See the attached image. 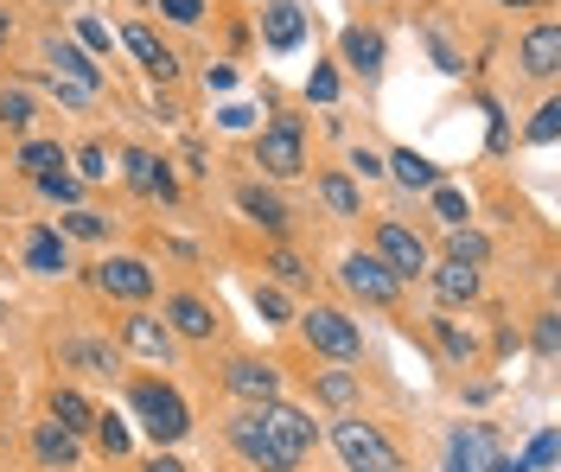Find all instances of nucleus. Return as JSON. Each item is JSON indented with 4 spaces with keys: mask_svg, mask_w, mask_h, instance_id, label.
<instances>
[{
    "mask_svg": "<svg viewBox=\"0 0 561 472\" xmlns=\"http://www.w3.org/2000/svg\"><path fill=\"white\" fill-rule=\"evenodd\" d=\"M128 415L140 422V435L153 440V447H179V440L192 435V408H185V396L167 377H135L128 383Z\"/></svg>",
    "mask_w": 561,
    "mask_h": 472,
    "instance_id": "f257e3e1",
    "label": "nucleus"
},
{
    "mask_svg": "<svg viewBox=\"0 0 561 472\" xmlns=\"http://www.w3.org/2000/svg\"><path fill=\"white\" fill-rule=\"evenodd\" d=\"M332 447H339L345 472H402V447L364 415H339L332 422Z\"/></svg>",
    "mask_w": 561,
    "mask_h": 472,
    "instance_id": "f03ea898",
    "label": "nucleus"
},
{
    "mask_svg": "<svg viewBox=\"0 0 561 472\" xmlns=\"http://www.w3.org/2000/svg\"><path fill=\"white\" fill-rule=\"evenodd\" d=\"M294 326H300V338L313 345L319 358H332V364H357L364 358V326L351 320L345 307H307V313H294Z\"/></svg>",
    "mask_w": 561,
    "mask_h": 472,
    "instance_id": "7ed1b4c3",
    "label": "nucleus"
},
{
    "mask_svg": "<svg viewBox=\"0 0 561 472\" xmlns=\"http://www.w3.org/2000/svg\"><path fill=\"white\" fill-rule=\"evenodd\" d=\"M255 166L268 180H300L307 173V122L300 115H275L262 135H255Z\"/></svg>",
    "mask_w": 561,
    "mask_h": 472,
    "instance_id": "20e7f679",
    "label": "nucleus"
},
{
    "mask_svg": "<svg viewBox=\"0 0 561 472\" xmlns=\"http://www.w3.org/2000/svg\"><path fill=\"white\" fill-rule=\"evenodd\" d=\"M90 288L108 293V300H128V307H147V300L160 293V268H153L147 255H103V262L90 268Z\"/></svg>",
    "mask_w": 561,
    "mask_h": 472,
    "instance_id": "39448f33",
    "label": "nucleus"
},
{
    "mask_svg": "<svg viewBox=\"0 0 561 472\" xmlns=\"http://www.w3.org/2000/svg\"><path fill=\"white\" fill-rule=\"evenodd\" d=\"M370 255L383 262L396 281H427V268H434V250H427L402 218H377V243H370Z\"/></svg>",
    "mask_w": 561,
    "mask_h": 472,
    "instance_id": "423d86ee",
    "label": "nucleus"
},
{
    "mask_svg": "<svg viewBox=\"0 0 561 472\" xmlns=\"http://www.w3.org/2000/svg\"><path fill=\"white\" fill-rule=\"evenodd\" d=\"M224 440L237 447V460H243L249 472H300V460H294L268 428H262V415H255V408H243V415L224 428Z\"/></svg>",
    "mask_w": 561,
    "mask_h": 472,
    "instance_id": "0eeeda50",
    "label": "nucleus"
},
{
    "mask_svg": "<svg viewBox=\"0 0 561 472\" xmlns=\"http://www.w3.org/2000/svg\"><path fill=\"white\" fill-rule=\"evenodd\" d=\"M447 472H524V467L497 447L485 422H472V428H454V440H447Z\"/></svg>",
    "mask_w": 561,
    "mask_h": 472,
    "instance_id": "6e6552de",
    "label": "nucleus"
},
{
    "mask_svg": "<svg viewBox=\"0 0 561 472\" xmlns=\"http://www.w3.org/2000/svg\"><path fill=\"white\" fill-rule=\"evenodd\" d=\"M160 320L173 326L179 345H210V338H217V326H224V313L210 307L205 293H192V288L167 293V313H160Z\"/></svg>",
    "mask_w": 561,
    "mask_h": 472,
    "instance_id": "1a4fd4ad",
    "label": "nucleus"
},
{
    "mask_svg": "<svg viewBox=\"0 0 561 472\" xmlns=\"http://www.w3.org/2000/svg\"><path fill=\"white\" fill-rule=\"evenodd\" d=\"M224 390H230L237 402H249V408H262V402H280V364L237 352V358L224 364Z\"/></svg>",
    "mask_w": 561,
    "mask_h": 472,
    "instance_id": "9d476101",
    "label": "nucleus"
},
{
    "mask_svg": "<svg viewBox=\"0 0 561 472\" xmlns=\"http://www.w3.org/2000/svg\"><path fill=\"white\" fill-rule=\"evenodd\" d=\"M58 364L77 370V377H115L122 370V345L103 338V332H65L58 338Z\"/></svg>",
    "mask_w": 561,
    "mask_h": 472,
    "instance_id": "9b49d317",
    "label": "nucleus"
},
{
    "mask_svg": "<svg viewBox=\"0 0 561 472\" xmlns=\"http://www.w3.org/2000/svg\"><path fill=\"white\" fill-rule=\"evenodd\" d=\"M339 281H345L364 307H396V293H402V281H396L370 250H351L345 262H339Z\"/></svg>",
    "mask_w": 561,
    "mask_h": 472,
    "instance_id": "f8f14e48",
    "label": "nucleus"
},
{
    "mask_svg": "<svg viewBox=\"0 0 561 472\" xmlns=\"http://www.w3.org/2000/svg\"><path fill=\"white\" fill-rule=\"evenodd\" d=\"M115 345H122V352H135V358H147V364H167V358L179 352L173 326H167L160 313H147V307H135V313L122 320V332H115Z\"/></svg>",
    "mask_w": 561,
    "mask_h": 472,
    "instance_id": "ddd939ff",
    "label": "nucleus"
},
{
    "mask_svg": "<svg viewBox=\"0 0 561 472\" xmlns=\"http://www.w3.org/2000/svg\"><path fill=\"white\" fill-rule=\"evenodd\" d=\"M122 180H128L135 198H160V205H173V198H179L173 166H167L153 147H128V153H122Z\"/></svg>",
    "mask_w": 561,
    "mask_h": 472,
    "instance_id": "4468645a",
    "label": "nucleus"
},
{
    "mask_svg": "<svg viewBox=\"0 0 561 472\" xmlns=\"http://www.w3.org/2000/svg\"><path fill=\"white\" fill-rule=\"evenodd\" d=\"M255 415H262V428H268L294 460H307V453H313L319 428H313V415H307V408H294V402H262Z\"/></svg>",
    "mask_w": 561,
    "mask_h": 472,
    "instance_id": "2eb2a0df",
    "label": "nucleus"
},
{
    "mask_svg": "<svg viewBox=\"0 0 561 472\" xmlns=\"http://www.w3.org/2000/svg\"><path fill=\"white\" fill-rule=\"evenodd\" d=\"M20 262H26V275H38V281L70 275V243L58 237V223H33L26 243H20Z\"/></svg>",
    "mask_w": 561,
    "mask_h": 472,
    "instance_id": "dca6fc26",
    "label": "nucleus"
},
{
    "mask_svg": "<svg viewBox=\"0 0 561 472\" xmlns=\"http://www.w3.org/2000/svg\"><path fill=\"white\" fill-rule=\"evenodd\" d=\"M122 45L135 51V65L153 77V83H173V77H179V51H173L160 33H153L147 20H128V26H122Z\"/></svg>",
    "mask_w": 561,
    "mask_h": 472,
    "instance_id": "f3484780",
    "label": "nucleus"
},
{
    "mask_svg": "<svg viewBox=\"0 0 561 472\" xmlns=\"http://www.w3.org/2000/svg\"><path fill=\"white\" fill-rule=\"evenodd\" d=\"M237 211H243L255 230H268V237H287V223H294L287 198H280L275 185H262V180H243V185H237Z\"/></svg>",
    "mask_w": 561,
    "mask_h": 472,
    "instance_id": "a211bd4d",
    "label": "nucleus"
},
{
    "mask_svg": "<svg viewBox=\"0 0 561 472\" xmlns=\"http://www.w3.org/2000/svg\"><path fill=\"white\" fill-rule=\"evenodd\" d=\"M33 460L45 472H77V467H83V440L45 415V422H33Z\"/></svg>",
    "mask_w": 561,
    "mask_h": 472,
    "instance_id": "6ab92c4d",
    "label": "nucleus"
},
{
    "mask_svg": "<svg viewBox=\"0 0 561 472\" xmlns=\"http://www.w3.org/2000/svg\"><path fill=\"white\" fill-rule=\"evenodd\" d=\"M383 58H389V45H383L377 26H345V33H339V65H351L364 83L383 77Z\"/></svg>",
    "mask_w": 561,
    "mask_h": 472,
    "instance_id": "aec40b11",
    "label": "nucleus"
},
{
    "mask_svg": "<svg viewBox=\"0 0 561 472\" xmlns=\"http://www.w3.org/2000/svg\"><path fill=\"white\" fill-rule=\"evenodd\" d=\"M517 65H524L536 83H549V77H561V26L556 20H542V26H529L524 45H517Z\"/></svg>",
    "mask_w": 561,
    "mask_h": 472,
    "instance_id": "412c9836",
    "label": "nucleus"
},
{
    "mask_svg": "<svg viewBox=\"0 0 561 472\" xmlns=\"http://www.w3.org/2000/svg\"><path fill=\"white\" fill-rule=\"evenodd\" d=\"M427 288H434L440 307H472V300L485 293V275L466 268V262H434V268H427Z\"/></svg>",
    "mask_w": 561,
    "mask_h": 472,
    "instance_id": "4be33fe9",
    "label": "nucleus"
},
{
    "mask_svg": "<svg viewBox=\"0 0 561 472\" xmlns=\"http://www.w3.org/2000/svg\"><path fill=\"white\" fill-rule=\"evenodd\" d=\"M307 38V7L300 0H268L262 7V45L268 51H294Z\"/></svg>",
    "mask_w": 561,
    "mask_h": 472,
    "instance_id": "5701e85b",
    "label": "nucleus"
},
{
    "mask_svg": "<svg viewBox=\"0 0 561 472\" xmlns=\"http://www.w3.org/2000/svg\"><path fill=\"white\" fill-rule=\"evenodd\" d=\"M45 65H51L58 77H70V83L108 90V71L96 65V58H90V51H83V45H77V38H51V45H45Z\"/></svg>",
    "mask_w": 561,
    "mask_h": 472,
    "instance_id": "b1692460",
    "label": "nucleus"
},
{
    "mask_svg": "<svg viewBox=\"0 0 561 472\" xmlns=\"http://www.w3.org/2000/svg\"><path fill=\"white\" fill-rule=\"evenodd\" d=\"M45 415H51L58 428H70L77 440H83L90 428H96V408H90V396H83V390H70V383H58V390H51V402H45Z\"/></svg>",
    "mask_w": 561,
    "mask_h": 472,
    "instance_id": "393cba45",
    "label": "nucleus"
},
{
    "mask_svg": "<svg viewBox=\"0 0 561 472\" xmlns=\"http://www.w3.org/2000/svg\"><path fill=\"white\" fill-rule=\"evenodd\" d=\"M383 173L396 185H409V192H434V185H440V166H434L427 153H415V147H396L383 160Z\"/></svg>",
    "mask_w": 561,
    "mask_h": 472,
    "instance_id": "a878e982",
    "label": "nucleus"
},
{
    "mask_svg": "<svg viewBox=\"0 0 561 472\" xmlns=\"http://www.w3.org/2000/svg\"><path fill=\"white\" fill-rule=\"evenodd\" d=\"M13 166H20L26 180H45V173H65V166H70V147L45 141V135H26V141H20V153H13Z\"/></svg>",
    "mask_w": 561,
    "mask_h": 472,
    "instance_id": "bb28decb",
    "label": "nucleus"
},
{
    "mask_svg": "<svg viewBox=\"0 0 561 472\" xmlns=\"http://www.w3.org/2000/svg\"><path fill=\"white\" fill-rule=\"evenodd\" d=\"M313 192H319V205H325L332 218H357V211H364V192H357L351 173H319Z\"/></svg>",
    "mask_w": 561,
    "mask_h": 472,
    "instance_id": "cd10ccee",
    "label": "nucleus"
},
{
    "mask_svg": "<svg viewBox=\"0 0 561 472\" xmlns=\"http://www.w3.org/2000/svg\"><path fill=\"white\" fill-rule=\"evenodd\" d=\"M38 83H45V96H51L58 110H70V115H90L96 103H103V90H90V83H70V77H58V71H45Z\"/></svg>",
    "mask_w": 561,
    "mask_h": 472,
    "instance_id": "c85d7f7f",
    "label": "nucleus"
},
{
    "mask_svg": "<svg viewBox=\"0 0 561 472\" xmlns=\"http://www.w3.org/2000/svg\"><path fill=\"white\" fill-rule=\"evenodd\" d=\"M313 396L351 415V402L364 396V383H357V370H345V364H339V370H319V377H313Z\"/></svg>",
    "mask_w": 561,
    "mask_h": 472,
    "instance_id": "c756f323",
    "label": "nucleus"
},
{
    "mask_svg": "<svg viewBox=\"0 0 561 472\" xmlns=\"http://www.w3.org/2000/svg\"><path fill=\"white\" fill-rule=\"evenodd\" d=\"M108 230H115V223H108L103 211H90V205H77V211L58 218V237H65V243H108Z\"/></svg>",
    "mask_w": 561,
    "mask_h": 472,
    "instance_id": "7c9ffc66",
    "label": "nucleus"
},
{
    "mask_svg": "<svg viewBox=\"0 0 561 472\" xmlns=\"http://www.w3.org/2000/svg\"><path fill=\"white\" fill-rule=\"evenodd\" d=\"M447 262H466V268H485V262H491V237H485V230H472V223H459V230H447Z\"/></svg>",
    "mask_w": 561,
    "mask_h": 472,
    "instance_id": "2f4dec72",
    "label": "nucleus"
},
{
    "mask_svg": "<svg viewBox=\"0 0 561 472\" xmlns=\"http://www.w3.org/2000/svg\"><path fill=\"white\" fill-rule=\"evenodd\" d=\"M33 115H38L33 90H20V83H7V90H0V128H13V135L26 141V128H33Z\"/></svg>",
    "mask_w": 561,
    "mask_h": 472,
    "instance_id": "473e14b6",
    "label": "nucleus"
},
{
    "mask_svg": "<svg viewBox=\"0 0 561 472\" xmlns=\"http://www.w3.org/2000/svg\"><path fill=\"white\" fill-rule=\"evenodd\" d=\"M70 166H77L83 185H103L108 173H115V153H108V141H83L77 153H70Z\"/></svg>",
    "mask_w": 561,
    "mask_h": 472,
    "instance_id": "72a5a7b5",
    "label": "nucleus"
},
{
    "mask_svg": "<svg viewBox=\"0 0 561 472\" xmlns=\"http://www.w3.org/2000/svg\"><path fill=\"white\" fill-rule=\"evenodd\" d=\"M427 205H434V218L447 223V230H459V223L472 218V205H466V192H459V185H434V192H427Z\"/></svg>",
    "mask_w": 561,
    "mask_h": 472,
    "instance_id": "f704fd0d",
    "label": "nucleus"
},
{
    "mask_svg": "<svg viewBox=\"0 0 561 472\" xmlns=\"http://www.w3.org/2000/svg\"><path fill=\"white\" fill-rule=\"evenodd\" d=\"M434 338H440V352H447L454 364H472V358H479V338L459 326V320H434Z\"/></svg>",
    "mask_w": 561,
    "mask_h": 472,
    "instance_id": "c9c22d12",
    "label": "nucleus"
},
{
    "mask_svg": "<svg viewBox=\"0 0 561 472\" xmlns=\"http://www.w3.org/2000/svg\"><path fill=\"white\" fill-rule=\"evenodd\" d=\"M262 268L275 275L280 288H307V275H313V268H307L294 250H268V255H262Z\"/></svg>",
    "mask_w": 561,
    "mask_h": 472,
    "instance_id": "e433bc0d",
    "label": "nucleus"
},
{
    "mask_svg": "<svg viewBox=\"0 0 561 472\" xmlns=\"http://www.w3.org/2000/svg\"><path fill=\"white\" fill-rule=\"evenodd\" d=\"M33 185L51 198V205H65V211L83 205V180H77V173H45V180H33Z\"/></svg>",
    "mask_w": 561,
    "mask_h": 472,
    "instance_id": "4c0bfd02",
    "label": "nucleus"
},
{
    "mask_svg": "<svg viewBox=\"0 0 561 472\" xmlns=\"http://www.w3.org/2000/svg\"><path fill=\"white\" fill-rule=\"evenodd\" d=\"M255 313L268 320V326H294V307H287V293L275 281H255Z\"/></svg>",
    "mask_w": 561,
    "mask_h": 472,
    "instance_id": "58836bf2",
    "label": "nucleus"
},
{
    "mask_svg": "<svg viewBox=\"0 0 561 472\" xmlns=\"http://www.w3.org/2000/svg\"><path fill=\"white\" fill-rule=\"evenodd\" d=\"M524 141L529 147H556L561 141V103H542V110H536V122L524 128Z\"/></svg>",
    "mask_w": 561,
    "mask_h": 472,
    "instance_id": "ea45409f",
    "label": "nucleus"
},
{
    "mask_svg": "<svg viewBox=\"0 0 561 472\" xmlns=\"http://www.w3.org/2000/svg\"><path fill=\"white\" fill-rule=\"evenodd\" d=\"M160 7V20H173V26H205L210 0H153Z\"/></svg>",
    "mask_w": 561,
    "mask_h": 472,
    "instance_id": "a19ab883",
    "label": "nucleus"
},
{
    "mask_svg": "<svg viewBox=\"0 0 561 472\" xmlns=\"http://www.w3.org/2000/svg\"><path fill=\"white\" fill-rule=\"evenodd\" d=\"M90 435L103 440L108 460H122V453H128V428H122V415H96V428H90Z\"/></svg>",
    "mask_w": 561,
    "mask_h": 472,
    "instance_id": "79ce46f5",
    "label": "nucleus"
},
{
    "mask_svg": "<svg viewBox=\"0 0 561 472\" xmlns=\"http://www.w3.org/2000/svg\"><path fill=\"white\" fill-rule=\"evenodd\" d=\"M517 467H524V472H549V467H556V435L542 428V435L524 447V460H517Z\"/></svg>",
    "mask_w": 561,
    "mask_h": 472,
    "instance_id": "37998d69",
    "label": "nucleus"
},
{
    "mask_svg": "<svg viewBox=\"0 0 561 472\" xmlns=\"http://www.w3.org/2000/svg\"><path fill=\"white\" fill-rule=\"evenodd\" d=\"M307 96L332 110V103H339V71H332V65H313V77H307Z\"/></svg>",
    "mask_w": 561,
    "mask_h": 472,
    "instance_id": "c03bdc74",
    "label": "nucleus"
},
{
    "mask_svg": "<svg viewBox=\"0 0 561 472\" xmlns=\"http://www.w3.org/2000/svg\"><path fill=\"white\" fill-rule=\"evenodd\" d=\"M536 352H542V358H556V352H561V313H556V307H549V313H536Z\"/></svg>",
    "mask_w": 561,
    "mask_h": 472,
    "instance_id": "a18cd8bd",
    "label": "nucleus"
},
{
    "mask_svg": "<svg viewBox=\"0 0 561 472\" xmlns=\"http://www.w3.org/2000/svg\"><path fill=\"white\" fill-rule=\"evenodd\" d=\"M77 45H83L90 58H108V45H115V38H108V26H96V20H77Z\"/></svg>",
    "mask_w": 561,
    "mask_h": 472,
    "instance_id": "49530a36",
    "label": "nucleus"
},
{
    "mask_svg": "<svg viewBox=\"0 0 561 472\" xmlns=\"http://www.w3.org/2000/svg\"><path fill=\"white\" fill-rule=\"evenodd\" d=\"M351 173H357V180H383V160H377V153H364V147H357V153H351Z\"/></svg>",
    "mask_w": 561,
    "mask_h": 472,
    "instance_id": "de8ad7c7",
    "label": "nucleus"
},
{
    "mask_svg": "<svg viewBox=\"0 0 561 472\" xmlns=\"http://www.w3.org/2000/svg\"><path fill=\"white\" fill-rule=\"evenodd\" d=\"M230 83H237V71H224V65H217V71H205V90H230Z\"/></svg>",
    "mask_w": 561,
    "mask_h": 472,
    "instance_id": "09e8293b",
    "label": "nucleus"
},
{
    "mask_svg": "<svg viewBox=\"0 0 561 472\" xmlns=\"http://www.w3.org/2000/svg\"><path fill=\"white\" fill-rule=\"evenodd\" d=\"M491 7H504V13H536V7H549V0H491Z\"/></svg>",
    "mask_w": 561,
    "mask_h": 472,
    "instance_id": "8fccbe9b",
    "label": "nucleus"
},
{
    "mask_svg": "<svg viewBox=\"0 0 561 472\" xmlns=\"http://www.w3.org/2000/svg\"><path fill=\"white\" fill-rule=\"evenodd\" d=\"M140 472H185V467H179L173 453H153V460H147V467H140Z\"/></svg>",
    "mask_w": 561,
    "mask_h": 472,
    "instance_id": "3c124183",
    "label": "nucleus"
},
{
    "mask_svg": "<svg viewBox=\"0 0 561 472\" xmlns=\"http://www.w3.org/2000/svg\"><path fill=\"white\" fill-rule=\"evenodd\" d=\"M7 45H13V13L0 7V51H7Z\"/></svg>",
    "mask_w": 561,
    "mask_h": 472,
    "instance_id": "603ef678",
    "label": "nucleus"
}]
</instances>
